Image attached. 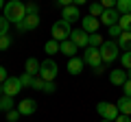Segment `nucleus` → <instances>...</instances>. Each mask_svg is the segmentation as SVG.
<instances>
[{"label": "nucleus", "instance_id": "4c0bfd02", "mask_svg": "<svg viewBox=\"0 0 131 122\" xmlns=\"http://www.w3.org/2000/svg\"><path fill=\"white\" fill-rule=\"evenodd\" d=\"M57 5L59 7H70V5H74V0H57Z\"/></svg>", "mask_w": 131, "mask_h": 122}, {"label": "nucleus", "instance_id": "ea45409f", "mask_svg": "<svg viewBox=\"0 0 131 122\" xmlns=\"http://www.w3.org/2000/svg\"><path fill=\"white\" fill-rule=\"evenodd\" d=\"M85 2H88V0H74V5L79 7V5H85Z\"/></svg>", "mask_w": 131, "mask_h": 122}, {"label": "nucleus", "instance_id": "39448f33", "mask_svg": "<svg viewBox=\"0 0 131 122\" xmlns=\"http://www.w3.org/2000/svg\"><path fill=\"white\" fill-rule=\"evenodd\" d=\"M83 61L88 63V66H92L94 70H96L98 66H103L101 50H98V48H94V46H88V48H85V52H83Z\"/></svg>", "mask_w": 131, "mask_h": 122}, {"label": "nucleus", "instance_id": "0eeeda50", "mask_svg": "<svg viewBox=\"0 0 131 122\" xmlns=\"http://www.w3.org/2000/svg\"><path fill=\"white\" fill-rule=\"evenodd\" d=\"M57 63L52 59H46V61H42V68H39V76H42L44 81H55L57 79Z\"/></svg>", "mask_w": 131, "mask_h": 122}, {"label": "nucleus", "instance_id": "412c9836", "mask_svg": "<svg viewBox=\"0 0 131 122\" xmlns=\"http://www.w3.org/2000/svg\"><path fill=\"white\" fill-rule=\"evenodd\" d=\"M118 13L125 15V13H131V0H118V5H116Z\"/></svg>", "mask_w": 131, "mask_h": 122}, {"label": "nucleus", "instance_id": "f3484780", "mask_svg": "<svg viewBox=\"0 0 131 122\" xmlns=\"http://www.w3.org/2000/svg\"><path fill=\"white\" fill-rule=\"evenodd\" d=\"M77 50H79V46H77L72 39H66V42H61V52H63L68 59H70V57H74Z\"/></svg>", "mask_w": 131, "mask_h": 122}, {"label": "nucleus", "instance_id": "ddd939ff", "mask_svg": "<svg viewBox=\"0 0 131 122\" xmlns=\"http://www.w3.org/2000/svg\"><path fill=\"white\" fill-rule=\"evenodd\" d=\"M83 66H85V61L79 59V57H70V59H68V72L74 74V76L83 72Z\"/></svg>", "mask_w": 131, "mask_h": 122}, {"label": "nucleus", "instance_id": "f8f14e48", "mask_svg": "<svg viewBox=\"0 0 131 122\" xmlns=\"http://www.w3.org/2000/svg\"><path fill=\"white\" fill-rule=\"evenodd\" d=\"M35 109H37V103L33 98H24L22 103H18V111L22 113V116H33Z\"/></svg>", "mask_w": 131, "mask_h": 122}, {"label": "nucleus", "instance_id": "4468645a", "mask_svg": "<svg viewBox=\"0 0 131 122\" xmlns=\"http://www.w3.org/2000/svg\"><path fill=\"white\" fill-rule=\"evenodd\" d=\"M61 18H63L66 22H74V20H79V18H81V13H79V7H77V5L63 7V11H61Z\"/></svg>", "mask_w": 131, "mask_h": 122}, {"label": "nucleus", "instance_id": "4be33fe9", "mask_svg": "<svg viewBox=\"0 0 131 122\" xmlns=\"http://www.w3.org/2000/svg\"><path fill=\"white\" fill-rule=\"evenodd\" d=\"M103 11H105V7L101 5V2H92V5H90V15H94V18H101Z\"/></svg>", "mask_w": 131, "mask_h": 122}, {"label": "nucleus", "instance_id": "6ab92c4d", "mask_svg": "<svg viewBox=\"0 0 131 122\" xmlns=\"http://www.w3.org/2000/svg\"><path fill=\"white\" fill-rule=\"evenodd\" d=\"M116 107H118V111H120L122 116H131V98L122 96V98L116 103Z\"/></svg>", "mask_w": 131, "mask_h": 122}, {"label": "nucleus", "instance_id": "7ed1b4c3", "mask_svg": "<svg viewBox=\"0 0 131 122\" xmlns=\"http://www.w3.org/2000/svg\"><path fill=\"white\" fill-rule=\"evenodd\" d=\"M98 50H101V59H103V63H112V61L118 59L120 48H118V44L114 42V39H105L103 46L98 48Z\"/></svg>", "mask_w": 131, "mask_h": 122}, {"label": "nucleus", "instance_id": "a18cd8bd", "mask_svg": "<svg viewBox=\"0 0 131 122\" xmlns=\"http://www.w3.org/2000/svg\"><path fill=\"white\" fill-rule=\"evenodd\" d=\"M103 122H109V120H103Z\"/></svg>", "mask_w": 131, "mask_h": 122}, {"label": "nucleus", "instance_id": "9b49d317", "mask_svg": "<svg viewBox=\"0 0 131 122\" xmlns=\"http://www.w3.org/2000/svg\"><path fill=\"white\" fill-rule=\"evenodd\" d=\"M81 24H83V31L88 35H92V33H96L98 31V26H101V20L98 18H94V15H88V18H81Z\"/></svg>", "mask_w": 131, "mask_h": 122}, {"label": "nucleus", "instance_id": "a19ab883", "mask_svg": "<svg viewBox=\"0 0 131 122\" xmlns=\"http://www.w3.org/2000/svg\"><path fill=\"white\" fill-rule=\"evenodd\" d=\"M127 79H131V68H129V70H127Z\"/></svg>", "mask_w": 131, "mask_h": 122}, {"label": "nucleus", "instance_id": "473e14b6", "mask_svg": "<svg viewBox=\"0 0 131 122\" xmlns=\"http://www.w3.org/2000/svg\"><path fill=\"white\" fill-rule=\"evenodd\" d=\"M44 85H46V81H44L42 76H35V81H33V89H42V92H44Z\"/></svg>", "mask_w": 131, "mask_h": 122}, {"label": "nucleus", "instance_id": "aec40b11", "mask_svg": "<svg viewBox=\"0 0 131 122\" xmlns=\"http://www.w3.org/2000/svg\"><path fill=\"white\" fill-rule=\"evenodd\" d=\"M44 52H46V55H57V52H61V44L57 42V39H50V42H46L44 44Z\"/></svg>", "mask_w": 131, "mask_h": 122}, {"label": "nucleus", "instance_id": "f704fd0d", "mask_svg": "<svg viewBox=\"0 0 131 122\" xmlns=\"http://www.w3.org/2000/svg\"><path fill=\"white\" fill-rule=\"evenodd\" d=\"M122 89H125V96H127V98H131V79H127V81H125Z\"/></svg>", "mask_w": 131, "mask_h": 122}, {"label": "nucleus", "instance_id": "72a5a7b5", "mask_svg": "<svg viewBox=\"0 0 131 122\" xmlns=\"http://www.w3.org/2000/svg\"><path fill=\"white\" fill-rule=\"evenodd\" d=\"M101 5H103L105 9H116V5H118V0H101Z\"/></svg>", "mask_w": 131, "mask_h": 122}, {"label": "nucleus", "instance_id": "5701e85b", "mask_svg": "<svg viewBox=\"0 0 131 122\" xmlns=\"http://www.w3.org/2000/svg\"><path fill=\"white\" fill-rule=\"evenodd\" d=\"M118 24H120V28H122V31H131V13H125V15H120Z\"/></svg>", "mask_w": 131, "mask_h": 122}, {"label": "nucleus", "instance_id": "a878e982", "mask_svg": "<svg viewBox=\"0 0 131 122\" xmlns=\"http://www.w3.org/2000/svg\"><path fill=\"white\" fill-rule=\"evenodd\" d=\"M120 63H122L125 70H129V68H131V50H127V52H122V55H120Z\"/></svg>", "mask_w": 131, "mask_h": 122}, {"label": "nucleus", "instance_id": "20e7f679", "mask_svg": "<svg viewBox=\"0 0 131 122\" xmlns=\"http://www.w3.org/2000/svg\"><path fill=\"white\" fill-rule=\"evenodd\" d=\"M96 111H98V116L103 118V120H109V122H114L118 116H120L118 107H116V105H112V103H107V100L98 103V105H96Z\"/></svg>", "mask_w": 131, "mask_h": 122}, {"label": "nucleus", "instance_id": "dca6fc26", "mask_svg": "<svg viewBox=\"0 0 131 122\" xmlns=\"http://www.w3.org/2000/svg\"><path fill=\"white\" fill-rule=\"evenodd\" d=\"M116 44H118V48L120 50H131V31H122V35L116 39Z\"/></svg>", "mask_w": 131, "mask_h": 122}, {"label": "nucleus", "instance_id": "e433bc0d", "mask_svg": "<svg viewBox=\"0 0 131 122\" xmlns=\"http://www.w3.org/2000/svg\"><path fill=\"white\" fill-rule=\"evenodd\" d=\"M7 79H9V76H7V70H5V66H0V85L5 83Z\"/></svg>", "mask_w": 131, "mask_h": 122}, {"label": "nucleus", "instance_id": "2eb2a0df", "mask_svg": "<svg viewBox=\"0 0 131 122\" xmlns=\"http://www.w3.org/2000/svg\"><path fill=\"white\" fill-rule=\"evenodd\" d=\"M109 81L114 85H118V87H122L125 81H127V70H112L109 72Z\"/></svg>", "mask_w": 131, "mask_h": 122}, {"label": "nucleus", "instance_id": "9d476101", "mask_svg": "<svg viewBox=\"0 0 131 122\" xmlns=\"http://www.w3.org/2000/svg\"><path fill=\"white\" fill-rule=\"evenodd\" d=\"M70 39H72L79 48H88V46H90V35L85 33L83 28H74V31H72V35H70Z\"/></svg>", "mask_w": 131, "mask_h": 122}, {"label": "nucleus", "instance_id": "c85d7f7f", "mask_svg": "<svg viewBox=\"0 0 131 122\" xmlns=\"http://www.w3.org/2000/svg\"><path fill=\"white\" fill-rule=\"evenodd\" d=\"M120 35H122V28H120V24H114V26H109V37L118 39Z\"/></svg>", "mask_w": 131, "mask_h": 122}, {"label": "nucleus", "instance_id": "c756f323", "mask_svg": "<svg viewBox=\"0 0 131 122\" xmlns=\"http://www.w3.org/2000/svg\"><path fill=\"white\" fill-rule=\"evenodd\" d=\"M20 116H22V113H20L18 109H11V111H7V122H18Z\"/></svg>", "mask_w": 131, "mask_h": 122}, {"label": "nucleus", "instance_id": "cd10ccee", "mask_svg": "<svg viewBox=\"0 0 131 122\" xmlns=\"http://www.w3.org/2000/svg\"><path fill=\"white\" fill-rule=\"evenodd\" d=\"M9 26H11V22L7 18H0V37L2 35H9Z\"/></svg>", "mask_w": 131, "mask_h": 122}, {"label": "nucleus", "instance_id": "f257e3e1", "mask_svg": "<svg viewBox=\"0 0 131 122\" xmlns=\"http://www.w3.org/2000/svg\"><path fill=\"white\" fill-rule=\"evenodd\" d=\"M26 5L22 0H9L5 5V18L9 20L11 24H20L24 18H26Z\"/></svg>", "mask_w": 131, "mask_h": 122}, {"label": "nucleus", "instance_id": "1a4fd4ad", "mask_svg": "<svg viewBox=\"0 0 131 122\" xmlns=\"http://www.w3.org/2000/svg\"><path fill=\"white\" fill-rule=\"evenodd\" d=\"M101 24H105V26H114V24H118V20H120V13H118V9H105L103 15H101Z\"/></svg>", "mask_w": 131, "mask_h": 122}, {"label": "nucleus", "instance_id": "6e6552de", "mask_svg": "<svg viewBox=\"0 0 131 122\" xmlns=\"http://www.w3.org/2000/svg\"><path fill=\"white\" fill-rule=\"evenodd\" d=\"M15 26H18V31H20V33L33 31V28H37V26H39V15H26V18H24L20 24H15Z\"/></svg>", "mask_w": 131, "mask_h": 122}, {"label": "nucleus", "instance_id": "58836bf2", "mask_svg": "<svg viewBox=\"0 0 131 122\" xmlns=\"http://www.w3.org/2000/svg\"><path fill=\"white\" fill-rule=\"evenodd\" d=\"M114 122H131V116H122V113H120V116H118Z\"/></svg>", "mask_w": 131, "mask_h": 122}, {"label": "nucleus", "instance_id": "b1692460", "mask_svg": "<svg viewBox=\"0 0 131 122\" xmlns=\"http://www.w3.org/2000/svg\"><path fill=\"white\" fill-rule=\"evenodd\" d=\"M0 105H2V109H5V111H11V109H13V96H0Z\"/></svg>", "mask_w": 131, "mask_h": 122}, {"label": "nucleus", "instance_id": "79ce46f5", "mask_svg": "<svg viewBox=\"0 0 131 122\" xmlns=\"http://www.w3.org/2000/svg\"><path fill=\"white\" fill-rule=\"evenodd\" d=\"M2 94H5V89H2V85H0V96H2Z\"/></svg>", "mask_w": 131, "mask_h": 122}, {"label": "nucleus", "instance_id": "7c9ffc66", "mask_svg": "<svg viewBox=\"0 0 131 122\" xmlns=\"http://www.w3.org/2000/svg\"><path fill=\"white\" fill-rule=\"evenodd\" d=\"M26 13L28 15H37V2H35V0L26 2Z\"/></svg>", "mask_w": 131, "mask_h": 122}, {"label": "nucleus", "instance_id": "bb28decb", "mask_svg": "<svg viewBox=\"0 0 131 122\" xmlns=\"http://www.w3.org/2000/svg\"><path fill=\"white\" fill-rule=\"evenodd\" d=\"M20 81H22V85H24V87H33V81H35V76H33V74H28V72H24V74L20 76Z\"/></svg>", "mask_w": 131, "mask_h": 122}, {"label": "nucleus", "instance_id": "393cba45", "mask_svg": "<svg viewBox=\"0 0 131 122\" xmlns=\"http://www.w3.org/2000/svg\"><path fill=\"white\" fill-rule=\"evenodd\" d=\"M103 42H105V39H103V35H98V33H92V35H90V46L101 48V46H103Z\"/></svg>", "mask_w": 131, "mask_h": 122}, {"label": "nucleus", "instance_id": "f03ea898", "mask_svg": "<svg viewBox=\"0 0 131 122\" xmlns=\"http://www.w3.org/2000/svg\"><path fill=\"white\" fill-rule=\"evenodd\" d=\"M50 33H52V39H57V42L61 44V42H66V39H70L72 26H70V22H66V20H57V22L52 24Z\"/></svg>", "mask_w": 131, "mask_h": 122}, {"label": "nucleus", "instance_id": "c03bdc74", "mask_svg": "<svg viewBox=\"0 0 131 122\" xmlns=\"http://www.w3.org/2000/svg\"><path fill=\"white\" fill-rule=\"evenodd\" d=\"M0 111H2V105H0Z\"/></svg>", "mask_w": 131, "mask_h": 122}, {"label": "nucleus", "instance_id": "37998d69", "mask_svg": "<svg viewBox=\"0 0 131 122\" xmlns=\"http://www.w3.org/2000/svg\"><path fill=\"white\" fill-rule=\"evenodd\" d=\"M2 7H5V0H0V9H2Z\"/></svg>", "mask_w": 131, "mask_h": 122}, {"label": "nucleus", "instance_id": "c9c22d12", "mask_svg": "<svg viewBox=\"0 0 131 122\" xmlns=\"http://www.w3.org/2000/svg\"><path fill=\"white\" fill-rule=\"evenodd\" d=\"M55 83H52V81H46V85H44V92H46V94H52V92H55Z\"/></svg>", "mask_w": 131, "mask_h": 122}, {"label": "nucleus", "instance_id": "423d86ee", "mask_svg": "<svg viewBox=\"0 0 131 122\" xmlns=\"http://www.w3.org/2000/svg\"><path fill=\"white\" fill-rule=\"evenodd\" d=\"M22 81H20V76H9V79L2 83V89H5V94L2 96H15V94H20L22 92Z\"/></svg>", "mask_w": 131, "mask_h": 122}, {"label": "nucleus", "instance_id": "a211bd4d", "mask_svg": "<svg viewBox=\"0 0 131 122\" xmlns=\"http://www.w3.org/2000/svg\"><path fill=\"white\" fill-rule=\"evenodd\" d=\"M39 68H42V63H39L37 59H35V57H28L26 59V66H24V70L28 72V74H39Z\"/></svg>", "mask_w": 131, "mask_h": 122}, {"label": "nucleus", "instance_id": "2f4dec72", "mask_svg": "<svg viewBox=\"0 0 131 122\" xmlns=\"http://www.w3.org/2000/svg\"><path fill=\"white\" fill-rule=\"evenodd\" d=\"M9 46H11V37L9 35H2V37H0V50H7Z\"/></svg>", "mask_w": 131, "mask_h": 122}]
</instances>
